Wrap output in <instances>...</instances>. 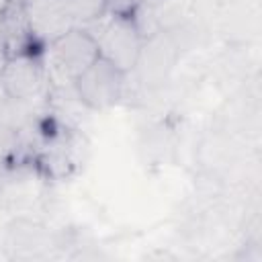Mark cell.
<instances>
[{
    "label": "cell",
    "instance_id": "cell-4",
    "mask_svg": "<svg viewBox=\"0 0 262 262\" xmlns=\"http://www.w3.org/2000/svg\"><path fill=\"white\" fill-rule=\"evenodd\" d=\"M0 84L12 100L37 102L49 88L45 57L33 49L10 55L0 72Z\"/></svg>",
    "mask_w": 262,
    "mask_h": 262
},
{
    "label": "cell",
    "instance_id": "cell-2",
    "mask_svg": "<svg viewBox=\"0 0 262 262\" xmlns=\"http://www.w3.org/2000/svg\"><path fill=\"white\" fill-rule=\"evenodd\" d=\"M45 66L49 82L74 86L76 78L100 55L96 39L84 29L74 27L45 47Z\"/></svg>",
    "mask_w": 262,
    "mask_h": 262
},
{
    "label": "cell",
    "instance_id": "cell-5",
    "mask_svg": "<svg viewBox=\"0 0 262 262\" xmlns=\"http://www.w3.org/2000/svg\"><path fill=\"white\" fill-rule=\"evenodd\" d=\"M23 10L31 39L41 47L76 27L57 0H23Z\"/></svg>",
    "mask_w": 262,
    "mask_h": 262
},
{
    "label": "cell",
    "instance_id": "cell-7",
    "mask_svg": "<svg viewBox=\"0 0 262 262\" xmlns=\"http://www.w3.org/2000/svg\"><path fill=\"white\" fill-rule=\"evenodd\" d=\"M76 27H84L108 12L106 0H57Z\"/></svg>",
    "mask_w": 262,
    "mask_h": 262
},
{
    "label": "cell",
    "instance_id": "cell-8",
    "mask_svg": "<svg viewBox=\"0 0 262 262\" xmlns=\"http://www.w3.org/2000/svg\"><path fill=\"white\" fill-rule=\"evenodd\" d=\"M147 0H106L108 12H117V14H133L137 12L139 6H143Z\"/></svg>",
    "mask_w": 262,
    "mask_h": 262
},
{
    "label": "cell",
    "instance_id": "cell-6",
    "mask_svg": "<svg viewBox=\"0 0 262 262\" xmlns=\"http://www.w3.org/2000/svg\"><path fill=\"white\" fill-rule=\"evenodd\" d=\"M174 43L164 35H149L143 37V45L137 57V63L133 72H139V78L143 84H151V80L160 82L166 78L174 63Z\"/></svg>",
    "mask_w": 262,
    "mask_h": 262
},
{
    "label": "cell",
    "instance_id": "cell-9",
    "mask_svg": "<svg viewBox=\"0 0 262 262\" xmlns=\"http://www.w3.org/2000/svg\"><path fill=\"white\" fill-rule=\"evenodd\" d=\"M10 2H12V0H0V20H2V16H4L6 8L10 6Z\"/></svg>",
    "mask_w": 262,
    "mask_h": 262
},
{
    "label": "cell",
    "instance_id": "cell-1",
    "mask_svg": "<svg viewBox=\"0 0 262 262\" xmlns=\"http://www.w3.org/2000/svg\"><path fill=\"white\" fill-rule=\"evenodd\" d=\"M84 29L96 39L100 57L108 59L125 74L133 72L143 45V31L135 14L106 12L104 16L84 25Z\"/></svg>",
    "mask_w": 262,
    "mask_h": 262
},
{
    "label": "cell",
    "instance_id": "cell-3",
    "mask_svg": "<svg viewBox=\"0 0 262 262\" xmlns=\"http://www.w3.org/2000/svg\"><path fill=\"white\" fill-rule=\"evenodd\" d=\"M127 74L104 57H96L74 82L72 90L90 111H108L123 98Z\"/></svg>",
    "mask_w": 262,
    "mask_h": 262
}]
</instances>
